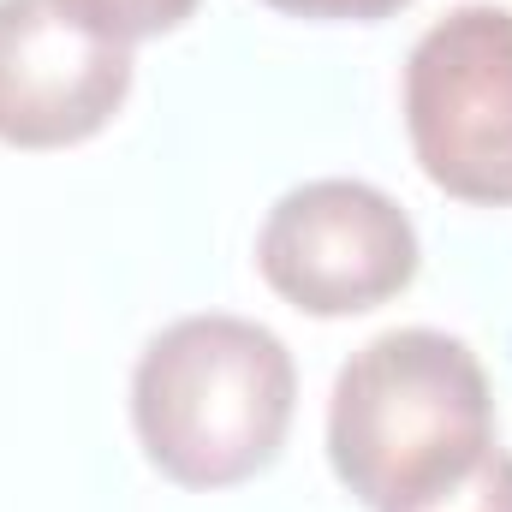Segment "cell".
<instances>
[{
    "instance_id": "6da1fadb",
    "label": "cell",
    "mask_w": 512,
    "mask_h": 512,
    "mask_svg": "<svg viewBox=\"0 0 512 512\" xmlns=\"http://www.w3.org/2000/svg\"><path fill=\"white\" fill-rule=\"evenodd\" d=\"M495 447V387L441 328H387L328 393V465L370 512H399L459 483Z\"/></svg>"
},
{
    "instance_id": "7a4b0ae2",
    "label": "cell",
    "mask_w": 512,
    "mask_h": 512,
    "mask_svg": "<svg viewBox=\"0 0 512 512\" xmlns=\"http://www.w3.org/2000/svg\"><path fill=\"white\" fill-rule=\"evenodd\" d=\"M298 411V370L251 316H179L131 370L143 459L179 489H233L268 471Z\"/></svg>"
},
{
    "instance_id": "3957f363",
    "label": "cell",
    "mask_w": 512,
    "mask_h": 512,
    "mask_svg": "<svg viewBox=\"0 0 512 512\" xmlns=\"http://www.w3.org/2000/svg\"><path fill=\"white\" fill-rule=\"evenodd\" d=\"M405 137L429 185L459 203H512V12L453 6L405 60Z\"/></svg>"
},
{
    "instance_id": "277c9868",
    "label": "cell",
    "mask_w": 512,
    "mask_h": 512,
    "mask_svg": "<svg viewBox=\"0 0 512 512\" xmlns=\"http://www.w3.org/2000/svg\"><path fill=\"white\" fill-rule=\"evenodd\" d=\"M417 256L411 215L364 179L292 185L256 233L262 280L304 316H358L399 298Z\"/></svg>"
},
{
    "instance_id": "5b68a950",
    "label": "cell",
    "mask_w": 512,
    "mask_h": 512,
    "mask_svg": "<svg viewBox=\"0 0 512 512\" xmlns=\"http://www.w3.org/2000/svg\"><path fill=\"white\" fill-rule=\"evenodd\" d=\"M131 96V48L90 30L66 0H0V143L66 149Z\"/></svg>"
},
{
    "instance_id": "8992f818",
    "label": "cell",
    "mask_w": 512,
    "mask_h": 512,
    "mask_svg": "<svg viewBox=\"0 0 512 512\" xmlns=\"http://www.w3.org/2000/svg\"><path fill=\"white\" fill-rule=\"evenodd\" d=\"M90 30H102V36H114V42H149V36H167V30H179L191 12H197V0H66Z\"/></svg>"
},
{
    "instance_id": "52a82bcc",
    "label": "cell",
    "mask_w": 512,
    "mask_h": 512,
    "mask_svg": "<svg viewBox=\"0 0 512 512\" xmlns=\"http://www.w3.org/2000/svg\"><path fill=\"white\" fill-rule=\"evenodd\" d=\"M399 512H512V453L489 447L459 483H447V489H435Z\"/></svg>"
},
{
    "instance_id": "ba28073f",
    "label": "cell",
    "mask_w": 512,
    "mask_h": 512,
    "mask_svg": "<svg viewBox=\"0 0 512 512\" xmlns=\"http://www.w3.org/2000/svg\"><path fill=\"white\" fill-rule=\"evenodd\" d=\"M262 6H274L286 18H322V24H376L411 0H262Z\"/></svg>"
}]
</instances>
